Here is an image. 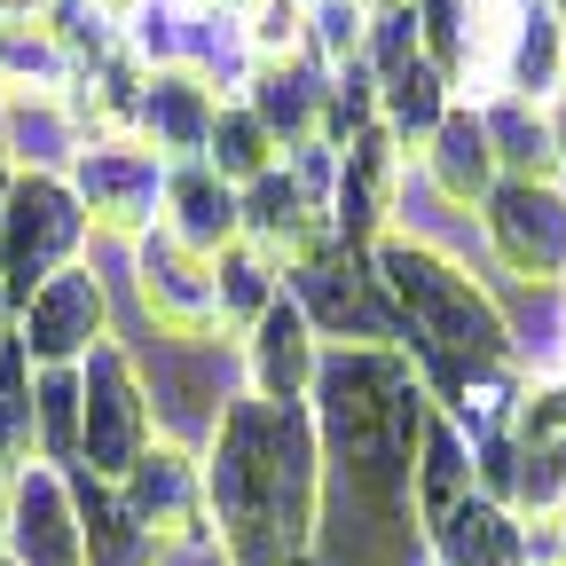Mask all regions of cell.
Wrapping results in <instances>:
<instances>
[{
    "mask_svg": "<svg viewBox=\"0 0 566 566\" xmlns=\"http://www.w3.org/2000/svg\"><path fill=\"white\" fill-rule=\"evenodd\" d=\"M205 464V520L221 566H315L331 472L307 409L237 394L197 449Z\"/></svg>",
    "mask_w": 566,
    "mask_h": 566,
    "instance_id": "6da1fadb",
    "label": "cell"
},
{
    "mask_svg": "<svg viewBox=\"0 0 566 566\" xmlns=\"http://www.w3.org/2000/svg\"><path fill=\"white\" fill-rule=\"evenodd\" d=\"M307 417L323 441V472L331 488H346V504L370 527H417L409 472L424 424H433V394H424L409 346H323Z\"/></svg>",
    "mask_w": 566,
    "mask_h": 566,
    "instance_id": "7a4b0ae2",
    "label": "cell"
},
{
    "mask_svg": "<svg viewBox=\"0 0 566 566\" xmlns=\"http://www.w3.org/2000/svg\"><path fill=\"white\" fill-rule=\"evenodd\" d=\"M370 268L386 283V300L401 315V346L424 378V394H457L464 378H488V370H520L512 363V307L504 292L449 244H424L409 229H386L370 244Z\"/></svg>",
    "mask_w": 566,
    "mask_h": 566,
    "instance_id": "3957f363",
    "label": "cell"
},
{
    "mask_svg": "<svg viewBox=\"0 0 566 566\" xmlns=\"http://www.w3.org/2000/svg\"><path fill=\"white\" fill-rule=\"evenodd\" d=\"M80 260H95V221L71 189V174H17L9 205H0V300H9V315L48 275Z\"/></svg>",
    "mask_w": 566,
    "mask_h": 566,
    "instance_id": "277c9868",
    "label": "cell"
},
{
    "mask_svg": "<svg viewBox=\"0 0 566 566\" xmlns=\"http://www.w3.org/2000/svg\"><path fill=\"white\" fill-rule=\"evenodd\" d=\"M283 292L300 300L323 346H401V315L386 300L370 252H354L346 237H315L307 252L283 260Z\"/></svg>",
    "mask_w": 566,
    "mask_h": 566,
    "instance_id": "5b68a950",
    "label": "cell"
},
{
    "mask_svg": "<svg viewBox=\"0 0 566 566\" xmlns=\"http://www.w3.org/2000/svg\"><path fill=\"white\" fill-rule=\"evenodd\" d=\"M158 441V401L150 378H142L134 346L111 338L80 363V472L95 480H126Z\"/></svg>",
    "mask_w": 566,
    "mask_h": 566,
    "instance_id": "8992f818",
    "label": "cell"
},
{
    "mask_svg": "<svg viewBox=\"0 0 566 566\" xmlns=\"http://www.w3.org/2000/svg\"><path fill=\"white\" fill-rule=\"evenodd\" d=\"M480 260L512 292H566V181H495L472 212Z\"/></svg>",
    "mask_w": 566,
    "mask_h": 566,
    "instance_id": "52a82bcc",
    "label": "cell"
},
{
    "mask_svg": "<svg viewBox=\"0 0 566 566\" xmlns=\"http://www.w3.org/2000/svg\"><path fill=\"white\" fill-rule=\"evenodd\" d=\"M71 189L95 221V244H134L142 229H158L166 158L142 134H87L80 158H71Z\"/></svg>",
    "mask_w": 566,
    "mask_h": 566,
    "instance_id": "ba28073f",
    "label": "cell"
},
{
    "mask_svg": "<svg viewBox=\"0 0 566 566\" xmlns=\"http://www.w3.org/2000/svg\"><path fill=\"white\" fill-rule=\"evenodd\" d=\"M126 283H134V307L158 338H229L221 292H212V252L181 244L174 229H142L126 244Z\"/></svg>",
    "mask_w": 566,
    "mask_h": 566,
    "instance_id": "9c48e42d",
    "label": "cell"
},
{
    "mask_svg": "<svg viewBox=\"0 0 566 566\" xmlns=\"http://www.w3.org/2000/svg\"><path fill=\"white\" fill-rule=\"evenodd\" d=\"M111 275L95 260L48 275L40 292L17 307V346L32 354V370H80L95 346H111Z\"/></svg>",
    "mask_w": 566,
    "mask_h": 566,
    "instance_id": "30bf717a",
    "label": "cell"
},
{
    "mask_svg": "<svg viewBox=\"0 0 566 566\" xmlns=\"http://www.w3.org/2000/svg\"><path fill=\"white\" fill-rule=\"evenodd\" d=\"M118 495H126V512L150 527L166 551H212V520H205V464H197V449H181V441H150V457H142L126 480H118Z\"/></svg>",
    "mask_w": 566,
    "mask_h": 566,
    "instance_id": "8fae6325",
    "label": "cell"
},
{
    "mask_svg": "<svg viewBox=\"0 0 566 566\" xmlns=\"http://www.w3.org/2000/svg\"><path fill=\"white\" fill-rule=\"evenodd\" d=\"M237 370H244V394H252V401L307 409L315 370H323V338H315V323L300 315L292 292H283L252 331H237Z\"/></svg>",
    "mask_w": 566,
    "mask_h": 566,
    "instance_id": "7c38bea8",
    "label": "cell"
},
{
    "mask_svg": "<svg viewBox=\"0 0 566 566\" xmlns=\"http://www.w3.org/2000/svg\"><path fill=\"white\" fill-rule=\"evenodd\" d=\"M0 566H87L71 464H24L9 480V558Z\"/></svg>",
    "mask_w": 566,
    "mask_h": 566,
    "instance_id": "4fadbf2b",
    "label": "cell"
},
{
    "mask_svg": "<svg viewBox=\"0 0 566 566\" xmlns=\"http://www.w3.org/2000/svg\"><path fill=\"white\" fill-rule=\"evenodd\" d=\"M495 95L566 103V0H512L495 40Z\"/></svg>",
    "mask_w": 566,
    "mask_h": 566,
    "instance_id": "5bb4252c",
    "label": "cell"
},
{
    "mask_svg": "<svg viewBox=\"0 0 566 566\" xmlns=\"http://www.w3.org/2000/svg\"><path fill=\"white\" fill-rule=\"evenodd\" d=\"M212 118H221V95H212L189 63H166V71H142V95H134V126L166 166H189L205 158V142H212Z\"/></svg>",
    "mask_w": 566,
    "mask_h": 566,
    "instance_id": "9a60e30c",
    "label": "cell"
},
{
    "mask_svg": "<svg viewBox=\"0 0 566 566\" xmlns=\"http://www.w3.org/2000/svg\"><path fill=\"white\" fill-rule=\"evenodd\" d=\"M417 181H424V197H441L449 212H480L488 205V189L504 181V166H495V142H488L480 103H457L441 118V134L417 150Z\"/></svg>",
    "mask_w": 566,
    "mask_h": 566,
    "instance_id": "2e32d148",
    "label": "cell"
},
{
    "mask_svg": "<svg viewBox=\"0 0 566 566\" xmlns=\"http://www.w3.org/2000/svg\"><path fill=\"white\" fill-rule=\"evenodd\" d=\"M424 566H527V527L512 504L472 488L457 512L424 527Z\"/></svg>",
    "mask_w": 566,
    "mask_h": 566,
    "instance_id": "e0dca14e",
    "label": "cell"
},
{
    "mask_svg": "<svg viewBox=\"0 0 566 566\" xmlns=\"http://www.w3.org/2000/svg\"><path fill=\"white\" fill-rule=\"evenodd\" d=\"M158 229H174L181 244H197V252H229L237 237H244V197L212 174L205 158H189V166H166V205H158Z\"/></svg>",
    "mask_w": 566,
    "mask_h": 566,
    "instance_id": "ac0fdd59",
    "label": "cell"
},
{
    "mask_svg": "<svg viewBox=\"0 0 566 566\" xmlns=\"http://www.w3.org/2000/svg\"><path fill=\"white\" fill-rule=\"evenodd\" d=\"M323 95H331V71L315 55H283V63H260L244 103L260 111V126L283 142V150H300V142H323Z\"/></svg>",
    "mask_w": 566,
    "mask_h": 566,
    "instance_id": "d6986e66",
    "label": "cell"
},
{
    "mask_svg": "<svg viewBox=\"0 0 566 566\" xmlns=\"http://www.w3.org/2000/svg\"><path fill=\"white\" fill-rule=\"evenodd\" d=\"M0 142H9L17 174H71L87 126L71 95H0Z\"/></svg>",
    "mask_w": 566,
    "mask_h": 566,
    "instance_id": "ffe728a7",
    "label": "cell"
},
{
    "mask_svg": "<svg viewBox=\"0 0 566 566\" xmlns=\"http://www.w3.org/2000/svg\"><path fill=\"white\" fill-rule=\"evenodd\" d=\"M71 495H80V543H87V566H166V543L126 512L118 480H95L71 464Z\"/></svg>",
    "mask_w": 566,
    "mask_h": 566,
    "instance_id": "44dd1931",
    "label": "cell"
},
{
    "mask_svg": "<svg viewBox=\"0 0 566 566\" xmlns=\"http://www.w3.org/2000/svg\"><path fill=\"white\" fill-rule=\"evenodd\" d=\"M449 111H457V80H449L433 55H409L401 71H386V80H378V126L401 142L409 158L441 134V118H449Z\"/></svg>",
    "mask_w": 566,
    "mask_h": 566,
    "instance_id": "7402d4cb",
    "label": "cell"
},
{
    "mask_svg": "<svg viewBox=\"0 0 566 566\" xmlns=\"http://www.w3.org/2000/svg\"><path fill=\"white\" fill-rule=\"evenodd\" d=\"M464 495H472V441H464L457 424L433 409V424H424V441H417V472H409L417 527H433L441 512H457Z\"/></svg>",
    "mask_w": 566,
    "mask_h": 566,
    "instance_id": "603a6c76",
    "label": "cell"
},
{
    "mask_svg": "<svg viewBox=\"0 0 566 566\" xmlns=\"http://www.w3.org/2000/svg\"><path fill=\"white\" fill-rule=\"evenodd\" d=\"M71 80H80V63L48 17L0 24V95H71Z\"/></svg>",
    "mask_w": 566,
    "mask_h": 566,
    "instance_id": "cb8c5ba5",
    "label": "cell"
},
{
    "mask_svg": "<svg viewBox=\"0 0 566 566\" xmlns=\"http://www.w3.org/2000/svg\"><path fill=\"white\" fill-rule=\"evenodd\" d=\"M212 292H221V331H252L275 300H283V260L260 252V244H229V252H212Z\"/></svg>",
    "mask_w": 566,
    "mask_h": 566,
    "instance_id": "d4e9b609",
    "label": "cell"
},
{
    "mask_svg": "<svg viewBox=\"0 0 566 566\" xmlns=\"http://www.w3.org/2000/svg\"><path fill=\"white\" fill-rule=\"evenodd\" d=\"M205 166L221 174L229 189H252L260 174H275L283 166V142L260 126V111L237 95V103H221V118H212V142H205Z\"/></svg>",
    "mask_w": 566,
    "mask_h": 566,
    "instance_id": "484cf974",
    "label": "cell"
},
{
    "mask_svg": "<svg viewBox=\"0 0 566 566\" xmlns=\"http://www.w3.org/2000/svg\"><path fill=\"white\" fill-rule=\"evenodd\" d=\"M40 464V417H32V354L9 338L0 346V472Z\"/></svg>",
    "mask_w": 566,
    "mask_h": 566,
    "instance_id": "4316f807",
    "label": "cell"
},
{
    "mask_svg": "<svg viewBox=\"0 0 566 566\" xmlns=\"http://www.w3.org/2000/svg\"><path fill=\"white\" fill-rule=\"evenodd\" d=\"M40 464H80V370H32Z\"/></svg>",
    "mask_w": 566,
    "mask_h": 566,
    "instance_id": "83f0119b",
    "label": "cell"
},
{
    "mask_svg": "<svg viewBox=\"0 0 566 566\" xmlns=\"http://www.w3.org/2000/svg\"><path fill=\"white\" fill-rule=\"evenodd\" d=\"M370 17L363 0H307V55L323 71H346V63H363L370 55Z\"/></svg>",
    "mask_w": 566,
    "mask_h": 566,
    "instance_id": "f1b7e54d",
    "label": "cell"
},
{
    "mask_svg": "<svg viewBox=\"0 0 566 566\" xmlns=\"http://www.w3.org/2000/svg\"><path fill=\"white\" fill-rule=\"evenodd\" d=\"M244 40L260 63H283V55H307V0H260L244 17Z\"/></svg>",
    "mask_w": 566,
    "mask_h": 566,
    "instance_id": "f546056e",
    "label": "cell"
},
{
    "mask_svg": "<svg viewBox=\"0 0 566 566\" xmlns=\"http://www.w3.org/2000/svg\"><path fill=\"white\" fill-rule=\"evenodd\" d=\"M0 558H9V472H0Z\"/></svg>",
    "mask_w": 566,
    "mask_h": 566,
    "instance_id": "4dcf8cb0",
    "label": "cell"
},
{
    "mask_svg": "<svg viewBox=\"0 0 566 566\" xmlns=\"http://www.w3.org/2000/svg\"><path fill=\"white\" fill-rule=\"evenodd\" d=\"M9 181H17V158H9V142H0V205H9Z\"/></svg>",
    "mask_w": 566,
    "mask_h": 566,
    "instance_id": "1f68e13d",
    "label": "cell"
},
{
    "mask_svg": "<svg viewBox=\"0 0 566 566\" xmlns=\"http://www.w3.org/2000/svg\"><path fill=\"white\" fill-rule=\"evenodd\" d=\"M17 338V315H9V300H0V346H9Z\"/></svg>",
    "mask_w": 566,
    "mask_h": 566,
    "instance_id": "d6a6232c",
    "label": "cell"
}]
</instances>
